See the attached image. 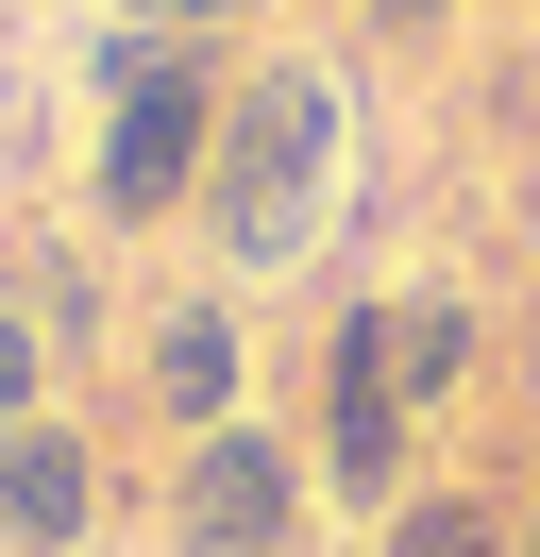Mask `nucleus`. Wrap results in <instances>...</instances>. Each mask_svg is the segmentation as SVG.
I'll use <instances>...</instances> for the list:
<instances>
[{
	"instance_id": "nucleus-1",
	"label": "nucleus",
	"mask_w": 540,
	"mask_h": 557,
	"mask_svg": "<svg viewBox=\"0 0 540 557\" xmlns=\"http://www.w3.org/2000/svg\"><path fill=\"white\" fill-rule=\"evenodd\" d=\"M338 203H355V85H338L321 51L236 69V102H220V170H202V253H220V287L304 271V253L338 237Z\"/></svg>"
},
{
	"instance_id": "nucleus-2",
	"label": "nucleus",
	"mask_w": 540,
	"mask_h": 557,
	"mask_svg": "<svg viewBox=\"0 0 540 557\" xmlns=\"http://www.w3.org/2000/svg\"><path fill=\"white\" fill-rule=\"evenodd\" d=\"M220 102H236V69H220V51H186L169 85L101 102V136H85V220H101V237L202 220V170H220Z\"/></svg>"
},
{
	"instance_id": "nucleus-3",
	"label": "nucleus",
	"mask_w": 540,
	"mask_h": 557,
	"mask_svg": "<svg viewBox=\"0 0 540 557\" xmlns=\"http://www.w3.org/2000/svg\"><path fill=\"white\" fill-rule=\"evenodd\" d=\"M304 473H321L355 523H389L405 490H422V422H405V388H389V305H338V321H321V372H304Z\"/></svg>"
},
{
	"instance_id": "nucleus-4",
	"label": "nucleus",
	"mask_w": 540,
	"mask_h": 557,
	"mask_svg": "<svg viewBox=\"0 0 540 557\" xmlns=\"http://www.w3.org/2000/svg\"><path fill=\"white\" fill-rule=\"evenodd\" d=\"M304 507H321V473L287 422H220L169 456V557H304Z\"/></svg>"
},
{
	"instance_id": "nucleus-5",
	"label": "nucleus",
	"mask_w": 540,
	"mask_h": 557,
	"mask_svg": "<svg viewBox=\"0 0 540 557\" xmlns=\"http://www.w3.org/2000/svg\"><path fill=\"white\" fill-rule=\"evenodd\" d=\"M135 388H152L169 440H220V422H254V321H236V287H169L152 321H135Z\"/></svg>"
},
{
	"instance_id": "nucleus-6",
	"label": "nucleus",
	"mask_w": 540,
	"mask_h": 557,
	"mask_svg": "<svg viewBox=\"0 0 540 557\" xmlns=\"http://www.w3.org/2000/svg\"><path fill=\"white\" fill-rule=\"evenodd\" d=\"M85 541H101V440L51 406L0 440V557H85Z\"/></svg>"
},
{
	"instance_id": "nucleus-7",
	"label": "nucleus",
	"mask_w": 540,
	"mask_h": 557,
	"mask_svg": "<svg viewBox=\"0 0 540 557\" xmlns=\"http://www.w3.org/2000/svg\"><path fill=\"white\" fill-rule=\"evenodd\" d=\"M472 372H490V305H472V287H389V388H405L422 440L472 406Z\"/></svg>"
},
{
	"instance_id": "nucleus-8",
	"label": "nucleus",
	"mask_w": 540,
	"mask_h": 557,
	"mask_svg": "<svg viewBox=\"0 0 540 557\" xmlns=\"http://www.w3.org/2000/svg\"><path fill=\"white\" fill-rule=\"evenodd\" d=\"M371 557H524V507H490L472 473H422L389 523H371Z\"/></svg>"
},
{
	"instance_id": "nucleus-9",
	"label": "nucleus",
	"mask_w": 540,
	"mask_h": 557,
	"mask_svg": "<svg viewBox=\"0 0 540 557\" xmlns=\"http://www.w3.org/2000/svg\"><path fill=\"white\" fill-rule=\"evenodd\" d=\"M51 406H68V338L0 287V440H17V422H51Z\"/></svg>"
},
{
	"instance_id": "nucleus-10",
	"label": "nucleus",
	"mask_w": 540,
	"mask_h": 557,
	"mask_svg": "<svg viewBox=\"0 0 540 557\" xmlns=\"http://www.w3.org/2000/svg\"><path fill=\"white\" fill-rule=\"evenodd\" d=\"M17 305H34V321H51V338H68V355H85V338H101V321H119V287H101V253H68V237H34V271H17Z\"/></svg>"
},
{
	"instance_id": "nucleus-11",
	"label": "nucleus",
	"mask_w": 540,
	"mask_h": 557,
	"mask_svg": "<svg viewBox=\"0 0 540 557\" xmlns=\"http://www.w3.org/2000/svg\"><path fill=\"white\" fill-rule=\"evenodd\" d=\"M101 17H135V35H202V51H220L236 17H270V0H101Z\"/></svg>"
},
{
	"instance_id": "nucleus-12",
	"label": "nucleus",
	"mask_w": 540,
	"mask_h": 557,
	"mask_svg": "<svg viewBox=\"0 0 540 557\" xmlns=\"http://www.w3.org/2000/svg\"><path fill=\"white\" fill-rule=\"evenodd\" d=\"M439 17H456V0H371V35H439Z\"/></svg>"
},
{
	"instance_id": "nucleus-13",
	"label": "nucleus",
	"mask_w": 540,
	"mask_h": 557,
	"mask_svg": "<svg viewBox=\"0 0 540 557\" xmlns=\"http://www.w3.org/2000/svg\"><path fill=\"white\" fill-rule=\"evenodd\" d=\"M524 557H540V507H524Z\"/></svg>"
}]
</instances>
